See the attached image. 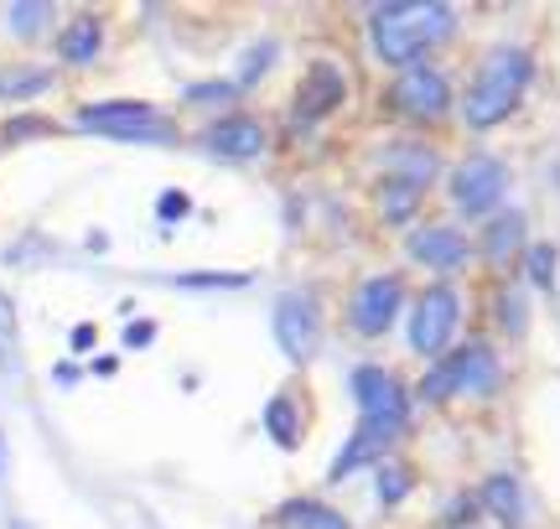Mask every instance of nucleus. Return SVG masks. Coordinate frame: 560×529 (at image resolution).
Listing matches in <instances>:
<instances>
[{
  "label": "nucleus",
  "instance_id": "nucleus-1",
  "mask_svg": "<svg viewBox=\"0 0 560 529\" xmlns=\"http://www.w3.org/2000/svg\"><path fill=\"white\" fill-rule=\"evenodd\" d=\"M457 21L452 0H384L369 11V52L395 73L431 62L436 47L457 37Z\"/></svg>",
  "mask_w": 560,
  "mask_h": 529
},
{
  "label": "nucleus",
  "instance_id": "nucleus-2",
  "mask_svg": "<svg viewBox=\"0 0 560 529\" xmlns=\"http://www.w3.org/2000/svg\"><path fill=\"white\" fill-rule=\"evenodd\" d=\"M529 79H535V58L520 42H493L478 62H472V83L462 94V125L482 136V130H499L514 109L529 94Z\"/></svg>",
  "mask_w": 560,
  "mask_h": 529
},
{
  "label": "nucleus",
  "instance_id": "nucleus-3",
  "mask_svg": "<svg viewBox=\"0 0 560 529\" xmlns=\"http://www.w3.org/2000/svg\"><path fill=\"white\" fill-rule=\"evenodd\" d=\"M68 130L79 136H100V141H120V145H177L182 130L177 120L151 99H94L79 104V115Z\"/></svg>",
  "mask_w": 560,
  "mask_h": 529
},
{
  "label": "nucleus",
  "instance_id": "nucleus-4",
  "mask_svg": "<svg viewBox=\"0 0 560 529\" xmlns=\"http://www.w3.org/2000/svg\"><path fill=\"white\" fill-rule=\"evenodd\" d=\"M348 389H353V405H359V431L389 451L410 431V389H405V379L389 374L384 364H353Z\"/></svg>",
  "mask_w": 560,
  "mask_h": 529
},
{
  "label": "nucleus",
  "instance_id": "nucleus-5",
  "mask_svg": "<svg viewBox=\"0 0 560 529\" xmlns=\"http://www.w3.org/2000/svg\"><path fill=\"white\" fill-rule=\"evenodd\" d=\"M322 332H327V322H322L317 296L301 291V285L280 291L276 306H270V338H276L280 358H285L291 368H306L322 353Z\"/></svg>",
  "mask_w": 560,
  "mask_h": 529
},
{
  "label": "nucleus",
  "instance_id": "nucleus-6",
  "mask_svg": "<svg viewBox=\"0 0 560 529\" xmlns=\"http://www.w3.org/2000/svg\"><path fill=\"white\" fill-rule=\"evenodd\" d=\"M462 327V291L452 281H431L410 306V327H405V348L416 358H441L457 343Z\"/></svg>",
  "mask_w": 560,
  "mask_h": 529
},
{
  "label": "nucleus",
  "instance_id": "nucleus-7",
  "mask_svg": "<svg viewBox=\"0 0 560 529\" xmlns=\"http://www.w3.org/2000/svg\"><path fill=\"white\" fill-rule=\"evenodd\" d=\"M384 99L410 125H441L452 115V79H446V68H436V62H416V68H400L389 79Z\"/></svg>",
  "mask_w": 560,
  "mask_h": 529
},
{
  "label": "nucleus",
  "instance_id": "nucleus-8",
  "mask_svg": "<svg viewBox=\"0 0 560 529\" xmlns=\"http://www.w3.org/2000/svg\"><path fill=\"white\" fill-rule=\"evenodd\" d=\"M405 275L400 270H380V275H363L353 291H348V332L374 343L384 338L389 327L400 322V306H405Z\"/></svg>",
  "mask_w": 560,
  "mask_h": 529
},
{
  "label": "nucleus",
  "instance_id": "nucleus-9",
  "mask_svg": "<svg viewBox=\"0 0 560 529\" xmlns=\"http://www.w3.org/2000/svg\"><path fill=\"white\" fill-rule=\"evenodd\" d=\"M198 145L229 166H249L270 151V125H265L255 109H229V115H213V120L202 125Z\"/></svg>",
  "mask_w": 560,
  "mask_h": 529
},
{
  "label": "nucleus",
  "instance_id": "nucleus-10",
  "mask_svg": "<svg viewBox=\"0 0 560 529\" xmlns=\"http://www.w3.org/2000/svg\"><path fill=\"white\" fill-rule=\"evenodd\" d=\"M342 104H348V68L332 58H317L296 83V99H291V130H317L322 120H332Z\"/></svg>",
  "mask_w": 560,
  "mask_h": 529
},
{
  "label": "nucleus",
  "instance_id": "nucleus-11",
  "mask_svg": "<svg viewBox=\"0 0 560 529\" xmlns=\"http://www.w3.org/2000/svg\"><path fill=\"white\" fill-rule=\"evenodd\" d=\"M509 198V166L499 156H467L452 172V203L462 219H493Z\"/></svg>",
  "mask_w": 560,
  "mask_h": 529
},
{
  "label": "nucleus",
  "instance_id": "nucleus-12",
  "mask_svg": "<svg viewBox=\"0 0 560 529\" xmlns=\"http://www.w3.org/2000/svg\"><path fill=\"white\" fill-rule=\"evenodd\" d=\"M405 255H410V264L446 281V275H457L462 264L472 260V245H467V234L457 224H416L410 239H405Z\"/></svg>",
  "mask_w": 560,
  "mask_h": 529
},
{
  "label": "nucleus",
  "instance_id": "nucleus-13",
  "mask_svg": "<svg viewBox=\"0 0 560 529\" xmlns=\"http://www.w3.org/2000/svg\"><path fill=\"white\" fill-rule=\"evenodd\" d=\"M109 47V21L100 11H73L52 32V68H94Z\"/></svg>",
  "mask_w": 560,
  "mask_h": 529
},
{
  "label": "nucleus",
  "instance_id": "nucleus-14",
  "mask_svg": "<svg viewBox=\"0 0 560 529\" xmlns=\"http://www.w3.org/2000/svg\"><path fill=\"white\" fill-rule=\"evenodd\" d=\"M374 166H380V177H389V183L431 192V183L441 177V151L425 141H389V145H380Z\"/></svg>",
  "mask_w": 560,
  "mask_h": 529
},
{
  "label": "nucleus",
  "instance_id": "nucleus-15",
  "mask_svg": "<svg viewBox=\"0 0 560 529\" xmlns=\"http://www.w3.org/2000/svg\"><path fill=\"white\" fill-rule=\"evenodd\" d=\"M452 358H457V395H472V400L499 395L503 364H499V353H493V343H482V338L457 343V348H452Z\"/></svg>",
  "mask_w": 560,
  "mask_h": 529
},
{
  "label": "nucleus",
  "instance_id": "nucleus-16",
  "mask_svg": "<svg viewBox=\"0 0 560 529\" xmlns=\"http://www.w3.org/2000/svg\"><path fill=\"white\" fill-rule=\"evenodd\" d=\"M478 249H482V260L488 264H514V260H524V249H529V219H524L520 208H499L493 219H482V239H478Z\"/></svg>",
  "mask_w": 560,
  "mask_h": 529
},
{
  "label": "nucleus",
  "instance_id": "nucleus-17",
  "mask_svg": "<svg viewBox=\"0 0 560 529\" xmlns=\"http://www.w3.org/2000/svg\"><path fill=\"white\" fill-rule=\"evenodd\" d=\"M260 431L276 442V451H301L306 447V405L296 389H276L260 410Z\"/></svg>",
  "mask_w": 560,
  "mask_h": 529
},
{
  "label": "nucleus",
  "instance_id": "nucleus-18",
  "mask_svg": "<svg viewBox=\"0 0 560 529\" xmlns=\"http://www.w3.org/2000/svg\"><path fill=\"white\" fill-rule=\"evenodd\" d=\"M270 525L276 529H353V519L338 504L317 498V493H291L285 504L270 509Z\"/></svg>",
  "mask_w": 560,
  "mask_h": 529
},
{
  "label": "nucleus",
  "instance_id": "nucleus-19",
  "mask_svg": "<svg viewBox=\"0 0 560 529\" xmlns=\"http://www.w3.org/2000/svg\"><path fill=\"white\" fill-rule=\"evenodd\" d=\"M478 509L493 514L503 529H520L524 514H529V498H524V483L514 472H488L478 489Z\"/></svg>",
  "mask_w": 560,
  "mask_h": 529
},
{
  "label": "nucleus",
  "instance_id": "nucleus-20",
  "mask_svg": "<svg viewBox=\"0 0 560 529\" xmlns=\"http://www.w3.org/2000/svg\"><path fill=\"white\" fill-rule=\"evenodd\" d=\"M58 89L52 62H0V104H32Z\"/></svg>",
  "mask_w": 560,
  "mask_h": 529
},
{
  "label": "nucleus",
  "instance_id": "nucleus-21",
  "mask_svg": "<svg viewBox=\"0 0 560 529\" xmlns=\"http://www.w3.org/2000/svg\"><path fill=\"white\" fill-rule=\"evenodd\" d=\"M276 62H280V42L276 37H255V42H244L240 47V58H234V73H229V83H234V94H255L270 73H276Z\"/></svg>",
  "mask_w": 560,
  "mask_h": 529
},
{
  "label": "nucleus",
  "instance_id": "nucleus-22",
  "mask_svg": "<svg viewBox=\"0 0 560 529\" xmlns=\"http://www.w3.org/2000/svg\"><path fill=\"white\" fill-rule=\"evenodd\" d=\"M0 21H5V32L16 42H42L58 32V5L52 0H11L5 11H0Z\"/></svg>",
  "mask_w": 560,
  "mask_h": 529
},
{
  "label": "nucleus",
  "instance_id": "nucleus-23",
  "mask_svg": "<svg viewBox=\"0 0 560 529\" xmlns=\"http://www.w3.org/2000/svg\"><path fill=\"white\" fill-rule=\"evenodd\" d=\"M420 203H425V192H420V187L389 183V177H380V187H374V213H380L384 228H416Z\"/></svg>",
  "mask_w": 560,
  "mask_h": 529
},
{
  "label": "nucleus",
  "instance_id": "nucleus-24",
  "mask_svg": "<svg viewBox=\"0 0 560 529\" xmlns=\"http://www.w3.org/2000/svg\"><path fill=\"white\" fill-rule=\"evenodd\" d=\"M384 462V447L380 442H369L363 431H353L348 442L338 447V457H332V468H327V483H348L353 472H363V468H380Z\"/></svg>",
  "mask_w": 560,
  "mask_h": 529
},
{
  "label": "nucleus",
  "instance_id": "nucleus-25",
  "mask_svg": "<svg viewBox=\"0 0 560 529\" xmlns=\"http://www.w3.org/2000/svg\"><path fill=\"white\" fill-rule=\"evenodd\" d=\"M260 281L255 270H172L166 285H177V291H249V285Z\"/></svg>",
  "mask_w": 560,
  "mask_h": 529
},
{
  "label": "nucleus",
  "instance_id": "nucleus-26",
  "mask_svg": "<svg viewBox=\"0 0 560 529\" xmlns=\"http://www.w3.org/2000/svg\"><path fill=\"white\" fill-rule=\"evenodd\" d=\"M182 104H192V109H213V115H229V109L240 104V94H234V83H229V73H223V79L182 83Z\"/></svg>",
  "mask_w": 560,
  "mask_h": 529
},
{
  "label": "nucleus",
  "instance_id": "nucleus-27",
  "mask_svg": "<svg viewBox=\"0 0 560 529\" xmlns=\"http://www.w3.org/2000/svg\"><path fill=\"white\" fill-rule=\"evenodd\" d=\"M416 489V472L395 462V457H384L380 468H374V493H380V509H400L405 498Z\"/></svg>",
  "mask_w": 560,
  "mask_h": 529
},
{
  "label": "nucleus",
  "instance_id": "nucleus-28",
  "mask_svg": "<svg viewBox=\"0 0 560 529\" xmlns=\"http://www.w3.org/2000/svg\"><path fill=\"white\" fill-rule=\"evenodd\" d=\"M420 400H431V405L457 400V358H452V348L441 358H431V368L420 374Z\"/></svg>",
  "mask_w": 560,
  "mask_h": 529
},
{
  "label": "nucleus",
  "instance_id": "nucleus-29",
  "mask_svg": "<svg viewBox=\"0 0 560 529\" xmlns=\"http://www.w3.org/2000/svg\"><path fill=\"white\" fill-rule=\"evenodd\" d=\"M524 281L535 285V291H556V264H560V249L550 245V239H540V245L524 249Z\"/></svg>",
  "mask_w": 560,
  "mask_h": 529
},
{
  "label": "nucleus",
  "instance_id": "nucleus-30",
  "mask_svg": "<svg viewBox=\"0 0 560 529\" xmlns=\"http://www.w3.org/2000/svg\"><path fill=\"white\" fill-rule=\"evenodd\" d=\"M499 322L509 338H524L529 332V302H524V285H503L499 291Z\"/></svg>",
  "mask_w": 560,
  "mask_h": 529
},
{
  "label": "nucleus",
  "instance_id": "nucleus-31",
  "mask_svg": "<svg viewBox=\"0 0 560 529\" xmlns=\"http://www.w3.org/2000/svg\"><path fill=\"white\" fill-rule=\"evenodd\" d=\"M151 213H156L161 228L187 224V219H192V192H187V187H161V192H156V208H151Z\"/></svg>",
  "mask_w": 560,
  "mask_h": 529
},
{
  "label": "nucleus",
  "instance_id": "nucleus-32",
  "mask_svg": "<svg viewBox=\"0 0 560 529\" xmlns=\"http://www.w3.org/2000/svg\"><path fill=\"white\" fill-rule=\"evenodd\" d=\"M58 125L42 120V115H11L5 130H0V145H16V141H37V136H52Z\"/></svg>",
  "mask_w": 560,
  "mask_h": 529
},
{
  "label": "nucleus",
  "instance_id": "nucleus-33",
  "mask_svg": "<svg viewBox=\"0 0 560 529\" xmlns=\"http://www.w3.org/2000/svg\"><path fill=\"white\" fill-rule=\"evenodd\" d=\"M156 338H161V322H156V317H130V322H125V332H120V343L130 348V353L151 348Z\"/></svg>",
  "mask_w": 560,
  "mask_h": 529
},
{
  "label": "nucleus",
  "instance_id": "nucleus-34",
  "mask_svg": "<svg viewBox=\"0 0 560 529\" xmlns=\"http://www.w3.org/2000/svg\"><path fill=\"white\" fill-rule=\"evenodd\" d=\"M16 322H21L16 296H11V291H0V364H5V353L16 348Z\"/></svg>",
  "mask_w": 560,
  "mask_h": 529
},
{
  "label": "nucleus",
  "instance_id": "nucleus-35",
  "mask_svg": "<svg viewBox=\"0 0 560 529\" xmlns=\"http://www.w3.org/2000/svg\"><path fill=\"white\" fill-rule=\"evenodd\" d=\"M52 385H58V389H79L83 385V364H79V358H58V364H52Z\"/></svg>",
  "mask_w": 560,
  "mask_h": 529
},
{
  "label": "nucleus",
  "instance_id": "nucleus-36",
  "mask_svg": "<svg viewBox=\"0 0 560 529\" xmlns=\"http://www.w3.org/2000/svg\"><path fill=\"white\" fill-rule=\"evenodd\" d=\"M68 348H73V353H94V348H100V327H94V322H73Z\"/></svg>",
  "mask_w": 560,
  "mask_h": 529
},
{
  "label": "nucleus",
  "instance_id": "nucleus-37",
  "mask_svg": "<svg viewBox=\"0 0 560 529\" xmlns=\"http://www.w3.org/2000/svg\"><path fill=\"white\" fill-rule=\"evenodd\" d=\"M83 374H94V379H115V374H120V353H94Z\"/></svg>",
  "mask_w": 560,
  "mask_h": 529
},
{
  "label": "nucleus",
  "instance_id": "nucleus-38",
  "mask_svg": "<svg viewBox=\"0 0 560 529\" xmlns=\"http://www.w3.org/2000/svg\"><path fill=\"white\" fill-rule=\"evenodd\" d=\"M89 249H94V255H104V249H109V234H104V228H94V234H89Z\"/></svg>",
  "mask_w": 560,
  "mask_h": 529
},
{
  "label": "nucleus",
  "instance_id": "nucleus-39",
  "mask_svg": "<svg viewBox=\"0 0 560 529\" xmlns=\"http://www.w3.org/2000/svg\"><path fill=\"white\" fill-rule=\"evenodd\" d=\"M0 478H5V431H0Z\"/></svg>",
  "mask_w": 560,
  "mask_h": 529
},
{
  "label": "nucleus",
  "instance_id": "nucleus-40",
  "mask_svg": "<svg viewBox=\"0 0 560 529\" xmlns=\"http://www.w3.org/2000/svg\"><path fill=\"white\" fill-rule=\"evenodd\" d=\"M5 529H32V525H26V519H11V525H5Z\"/></svg>",
  "mask_w": 560,
  "mask_h": 529
}]
</instances>
